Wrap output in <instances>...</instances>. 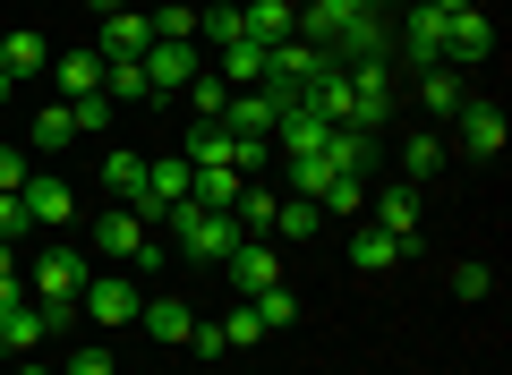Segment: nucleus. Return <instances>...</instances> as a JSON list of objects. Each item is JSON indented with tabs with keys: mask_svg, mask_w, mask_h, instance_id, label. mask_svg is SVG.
<instances>
[{
	"mask_svg": "<svg viewBox=\"0 0 512 375\" xmlns=\"http://www.w3.org/2000/svg\"><path fill=\"white\" fill-rule=\"evenodd\" d=\"M9 103H18V77H9V69H0V111H9Z\"/></svg>",
	"mask_w": 512,
	"mask_h": 375,
	"instance_id": "47",
	"label": "nucleus"
},
{
	"mask_svg": "<svg viewBox=\"0 0 512 375\" xmlns=\"http://www.w3.org/2000/svg\"><path fill=\"white\" fill-rule=\"evenodd\" d=\"M274 94H256V86H239L231 103H222V128H231V137H274Z\"/></svg>",
	"mask_w": 512,
	"mask_h": 375,
	"instance_id": "13",
	"label": "nucleus"
},
{
	"mask_svg": "<svg viewBox=\"0 0 512 375\" xmlns=\"http://www.w3.org/2000/svg\"><path fill=\"white\" fill-rule=\"evenodd\" d=\"M137 69H146V86H154V103H163V94H180L188 77L205 69V52H197V43H146V52H137Z\"/></svg>",
	"mask_w": 512,
	"mask_h": 375,
	"instance_id": "7",
	"label": "nucleus"
},
{
	"mask_svg": "<svg viewBox=\"0 0 512 375\" xmlns=\"http://www.w3.org/2000/svg\"><path fill=\"white\" fill-rule=\"evenodd\" d=\"M163 231L180 239V256H197V265H222V256H231L239 239H248L231 214H214V205H197V197H180V205H171V214H163Z\"/></svg>",
	"mask_w": 512,
	"mask_h": 375,
	"instance_id": "1",
	"label": "nucleus"
},
{
	"mask_svg": "<svg viewBox=\"0 0 512 375\" xmlns=\"http://www.w3.org/2000/svg\"><path fill=\"white\" fill-rule=\"evenodd\" d=\"M26 145L35 154H60V145H77V103H43L35 128H26Z\"/></svg>",
	"mask_w": 512,
	"mask_h": 375,
	"instance_id": "23",
	"label": "nucleus"
},
{
	"mask_svg": "<svg viewBox=\"0 0 512 375\" xmlns=\"http://www.w3.org/2000/svg\"><path fill=\"white\" fill-rule=\"evenodd\" d=\"M419 222H427L419 188H376V231H393V239H402V256H410V239H419Z\"/></svg>",
	"mask_w": 512,
	"mask_h": 375,
	"instance_id": "12",
	"label": "nucleus"
},
{
	"mask_svg": "<svg viewBox=\"0 0 512 375\" xmlns=\"http://www.w3.org/2000/svg\"><path fill=\"white\" fill-rule=\"evenodd\" d=\"M239 18H248L256 43H291L299 35V9H291V0H239Z\"/></svg>",
	"mask_w": 512,
	"mask_h": 375,
	"instance_id": "20",
	"label": "nucleus"
},
{
	"mask_svg": "<svg viewBox=\"0 0 512 375\" xmlns=\"http://www.w3.org/2000/svg\"><path fill=\"white\" fill-rule=\"evenodd\" d=\"M18 197H26V222H43V231H60V222L77 214L69 179H52V171H35V179H26V188H18Z\"/></svg>",
	"mask_w": 512,
	"mask_h": 375,
	"instance_id": "11",
	"label": "nucleus"
},
{
	"mask_svg": "<svg viewBox=\"0 0 512 375\" xmlns=\"http://www.w3.org/2000/svg\"><path fill=\"white\" fill-rule=\"evenodd\" d=\"M256 324H265V333H282V324H299V299H291V282H274V290H256Z\"/></svg>",
	"mask_w": 512,
	"mask_h": 375,
	"instance_id": "35",
	"label": "nucleus"
},
{
	"mask_svg": "<svg viewBox=\"0 0 512 375\" xmlns=\"http://www.w3.org/2000/svg\"><path fill=\"white\" fill-rule=\"evenodd\" d=\"M77 299H86V248H43L35 256V307L43 324H77Z\"/></svg>",
	"mask_w": 512,
	"mask_h": 375,
	"instance_id": "2",
	"label": "nucleus"
},
{
	"mask_svg": "<svg viewBox=\"0 0 512 375\" xmlns=\"http://www.w3.org/2000/svg\"><path fill=\"white\" fill-rule=\"evenodd\" d=\"M137 324H146L154 341H188V333H197V307L163 290V299H146V307H137Z\"/></svg>",
	"mask_w": 512,
	"mask_h": 375,
	"instance_id": "19",
	"label": "nucleus"
},
{
	"mask_svg": "<svg viewBox=\"0 0 512 375\" xmlns=\"http://www.w3.org/2000/svg\"><path fill=\"white\" fill-rule=\"evenodd\" d=\"M461 154H504V111L495 103H461Z\"/></svg>",
	"mask_w": 512,
	"mask_h": 375,
	"instance_id": "16",
	"label": "nucleus"
},
{
	"mask_svg": "<svg viewBox=\"0 0 512 375\" xmlns=\"http://www.w3.org/2000/svg\"><path fill=\"white\" fill-rule=\"evenodd\" d=\"M453 290H461V299H487L495 273H487V265H453Z\"/></svg>",
	"mask_w": 512,
	"mask_h": 375,
	"instance_id": "43",
	"label": "nucleus"
},
{
	"mask_svg": "<svg viewBox=\"0 0 512 375\" xmlns=\"http://www.w3.org/2000/svg\"><path fill=\"white\" fill-rule=\"evenodd\" d=\"M350 265H359V273H393V265H402V239L367 222V231H350Z\"/></svg>",
	"mask_w": 512,
	"mask_h": 375,
	"instance_id": "25",
	"label": "nucleus"
},
{
	"mask_svg": "<svg viewBox=\"0 0 512 375\" xmlns=\"http://www.w3.org/2000/svg\"><path fill=\"white\" fill-rule=\"evenodd\" d=\"M43 333H52V324H43V307H35V299L0 307V350H18V358H26V350H35V341H43Z\"/></svg>",
	"mask_w": 512,
	"mask_h": 375,
	"instance_id": "24",
	"label": "nucleus"
},
{
	"mask_svg": "<svg viewBox=\"0 0 512 375\" xmlns=\"http://www.w3.org/2000/svg\"><path fill=\"white\" fill-rule=\"evenodd\" d=\"M487 52H495L487 9H461V18H453V35H444V60H487Z\"/></svg>",
	"mask_w": 512,
	"mask_h": 375,
	"instance_id": "21",
	"label": "nucleus"
},
{
	"mask_svg": "<svg viewBox=\"0 0 512 375\" xmlns=\"http://www.w3.org/2000/svg\"><path fill=\"white\" fill-rule=\"evenodd\" d=\"M222 341H231V350H248V341H265V324H256V307L239 299L231 316H222Z\"/></svg>",
	"mask_w": 512,
	"mask_h": 375,
	"instance_id": "39",
	"label": "nucleus"
},
{
	"mask_svg": "<svg viewBox=\"0 0 512 375\" xmlns=\"http://www.w3.org/2000/svg\"><path fill=\"white\" fill-rule=\"evenodd\" d=\"M111 111H120L111 94H86V103H77V137H94V128H111Z\"/></svg>",
	"mask_w": 512,
	"mask_h": 375,
	"instance_id": "41",
	"label": "nucleus"
},
{
	"mask_svg": "<svg viewBox=\"0 0 512 375\" xmlns=\"http://www.w3.org/2000/svg\"><path fill=\"white\" fill-rule=\"evenodd\" d=\"M427 9H444V18H461V9H478V0H427Z\"/></svg>",
	"mask_w": 512,
	"mask_h": 375,
	"instance_id": "48",
	"label": "nucleus"
},
{
	"mask_svg": "<svg viewBox=\"0 0 512 375\" xmlns=\"http://www.w3.org/2000/svg\"><path fill=\"white\" fill-rule=\"evenodd\" d=\"M205 9H239V0H205Z\"/></svg>",
	"mask_w": 512,
	"mask_h": 375,
	"instance_id": "49",
	"label": "nucleus"
},
{
	"mask_svg": "<svg viewBox=\"0 0 512 375\" xmlns=\"http://www.w3.org/2000/svg\"><path fill=\"white\" fill-rule=\"evenodd\" d=\"M316 154H325L342 179H367V171H376V137H367V128H333V137L316 145Z\"/></svg>",
	"mask_w": 512,
	"mask_h": 375,
	"instance_id": "15",
	"label": "nucleus"
},
{
	"mask_svg": "<svg viewBox=\"0 0 512 375\" xmlns=\"http://www.w3.org/2000/svg\"><path fill=\"white\" fill-rule=\"evenodd\" d=\"M197 35L214 43V52H231V43H248V18H239V9H205V18H197Z\"/></svg>",
	"mask_w": 512,
	"mask_h": 375,
	"instance_id": "37",
	"label": "nucleus"
},
{
	"mask_svg": "<svg viewBox=\"0 0 512 375\" xmlns=\"http://www.w3.org/2000/svg\"><path fill=\"white\" fill-rule=\"evenodd\" d=\"M180 162H188V171H231V128H222V120H188Z\"/></svg>",
	"mask_w": 512,
	"mask_h": 375,
	"instance_id": "14",
	"label": "nucleus"
},
{
	"mask_svg": "<svg viewBox=\"0 0 512 375\" xmlns=\"http://www.w3.org/2000/svg\"><path fill=\"white\" fill-rule=\"evenodd\" d=\"M146 43H154V18H146V9H111L103 35H94V52H103V60H137Z\"/></svg>",
	"mask_w": 512,
	"mask_h": 375,
	"instance_id": "9",
	"label": "nucleus"
},
{
	"mask_svg": "<svg viewBox=\"0 0 512 375\" xmlns=\"http://www.w3.org/2000/svg\"><path fill=\"white\" fill-rule=\"evenodd\" d=\"M103 188H111L120 205H137V188H146V154H128V145H111V154H103Z\"/></svg>",
	"mask_w": 512,
	"mask_h": 375,
	"instance_id": "27",
	"label": "nucleus"
},
{
	"mask_svg": "<svg viewBox=\"0 0 512 375\" xmlns=\"http://www.w3.org/2000/svg\"><path fill=\"white\" fill-rule=\"evenodd\" d=\"M402 171H410V179H419V188H427V179H436V171H444V137H436V128H419V137H410V145H402Z\"/></svg>",
	"mask_w": 512,
	"mask_h": 375,
	"instance_id": "33",
	"label": "nucleus"
},
{
	"mask_svg": "<svg viewBox=\"0 0 512 375\" xmlns=\"http://www.w3.org/2000/svg\"><path fill=\"white\" fill-rule=\"evenodd\" d=\"M274 188H256V179H248V188H239V205H231V222H239V231H248V239H274Z\"/></svg>",
	"mask_w": 512,
	"mask_h": 375,
	"instance_id": "28",
	"label": "nucleus"
},
{
	"mask_svg": "<svg viewBox=\"0 0 512 375\" xmlns=\"http://www.w3.org/2000/svg\"><path fill=\"white\" fill-rule=\"evenodd\" d=\"M325 137H333V120H316V111H299V103L274 120V145H282V154H316Z\"/></svg>",
	"mask_w": 512,
	"mask_h": 375,
	"instance_id": "22",
	"label": "nucleus"
},
{
	"mask_svg": "<svg viewBox=\"0 0 512 375\" xmlns=\"http://www.w3.org/2000/svg\"><path fill=\"white\" fill-rule=\"evenodd\" d=\"M52 77H60V103H86V94H103V52H60Z\"/></svg>",
	"mask_w": 512,
	"mask_h": 375,
	"instance_id": "18",
	"label": "nucleus"
},
{
	"mask_svg": "<svg viewBox=\"0 0 512 375\" xmlns=\"http://www.w3.org/2000/svg\"><path fill=\"white\" fill-rule=\"evenodd\" d=\"M239 188H248L239 171H197V179H188V197H197V205H214V214H231V205H239Z\"/></svg>",
	"mask_w": 512,
	"mask_h": 375,
	"instance_id": "32",
	"label": "nucleus"
},
{
	"mask_svg": "<svg viewBox=\"0 0 512 375\" xmlns=\"http://www.w3.org/2000/svg\"><path fill=\"white\" fill-rule=\"evenodd\" d=\"M359 9H384V0H308V9H299V43H316V52H325V43L342 35Z\"/></svg>",
	"mask_w": 512,
	"mask_h": 375,
	"instance_id": "10",
	"label": "nucleus"
},
{
	"mask_svg": "<svg viewBox=\"0 0 512 375\" xmlns=\"http://www.w3.org/2000/svg\"><path fill=\"white\" fill-rule=\"evenodd\" d=\"M222 273H231L239 299H256V290H274V282H282V248H274V239H239V248L222 256Z\"/></svg>",
	"mask_w": 512,
	"mask_h": 375,
	"instance_id": "6",
	"label": "nucleus"
},
{
	"mask_svg": "<svg viewBox=\"0 0 512 375\" xmlns=\"http://www.w3.org/2000/svg\"><path fill=\"white\" fill-rule=\"evenodd\" d=\"M308 205H316V214H359V205H367V179H342V171H333Z\"/></svg>",
	"mask_w": 512,
	"mask_h": 375,
	"instance_id": "34",
	"label": "nucleus"
},
{
	"mask_svg": "<svg viewBox=\"0 0 512 375\" xmlns=\"http://www.w3.org/2000/svg\"><path fill=\"white\" fill-rule=\"evenodd\" d=\"M325 179H333V162H325V154H291V197H316Z\"/></svg>",
	"mask_w": 512,
	"mask_h": 375,
	"instance_id": "38",
	"label": "nucleus"
},
{
	"mask_svg": "<svg viewBox=\"0 0 512 375\" xmlns=\"http://www.w3.org/2000/svg\"><path fill=\"white\" fill-rule=\"evenodd\" d=\"M350 128L376 137V120H393V60H350Z\"/></svg>",
	"mask_w": 512,
	"mask_h": 375,
	"instance_id": "3",
	"label": "nucleus"
},
{
	"mask_svg": "<svg viewBox=\"0 0 512 375\" xmlns=\"http://www.w3.org/2000/svg\"><path fill=\"white\" fill-rule=\"evenodd\" d=\"M461 103H470V94H461L453 69H419V111H427V120H453Z\"/></svg>",
	"mask_w": 512,
	"mask_h": 375,
	"instance_id": "26",
	"label": "nucleus"
},
{
	"mask_svg": "<svg viewBox=\"0 0 512 375\" xmlns=\"http://www.w3.org/2000/svg\"><path fill=\"white\" fill-rule=\"evenodd\" d=\"M325 60H342V69L350 60H393V18H384V9H359V18L325 43Z\"/></svg>",
	"mask_w": 512,
	"mask_h": 375,
	"instance_id": "5",
	"label": "nucleus"
},
{
	"mask_svg": "<svg viewBox=\"0 0 512 375\" xmlns=\"http://www.w3.org/2000/svg\"><path fill=\"white\" fill-rule=\"evenodd\" d=\"M86 248H94V256H120V265H154V231H146L137 214H128V205H111V214L94 222V231H86Z\"/></svg>",
	"mask_w": 512,
	"mask_h": 375,
	"instance_id": "4",
	"label": "nucleus"
},
{
	"mask_svg": "<svg viewBox=\"0 0 512 375\" xmlns=\"http://www.w3.org/2000/svg\"><path fill=\"white\" fill-rule=\"evenodd\" d=\"M316 231H325V214H316L308 197H282L274 205V239H282V248H299V239H316Z\"/></svg>",
	"mask_w": 512,
	"mask_h": 375,
	"instance_id": "30",
	"label": "nucleus"
},
{
	"mask_svg": "<svg viewBox=\"0 0 512 375\" xmlns=\"http://www.w3.org/2000/svg\"><path fill=\"white\" fill-rule=\"evenodd\" d=\"M0 69H9V77L26 86V77H43V69H52V43H43L35 26H18V35H0Z\"/></svg>",
	"mask_w": 512,
	"mask_h": 375,
	"instance_id": "17",
	"label": "nucleus"
},
{
	"mask_svg": "<svg viewBox=\"0 0 512 375\" xmlns=\"http://www.w3.org/2000/svg\"><path fill=\"white\" fill-rule=\"evenodd\" d=\"M26 179H35V171H26V145H0V197H18Z\"/></svg>",
	"mask_w": 512,
	"mask_h": 375,
	"instance_id": "40",
	"label": "nucleus"
},
{
	"mask_svg": "<svg viewBox=\"0 0 512 375\" xmlns=\"http://www.w3.org/2000/svg\"><path fill=\"white\" fill-rule=\"evenodd\" d=\"M18 375H43V367H18Z\"/></svg>",
	"mask_w": 512,
	"mask_h": 375,
	"instance_id": "50",
	"label": "nucleus"
},
{
	"mask_svg": "<svg viewBox=\"0 0 512 375\" xmlns=\"http://www.w3.org/2000/svg\"><path fill=\"white\" fill-rule=\"evenodd\" d=\"M120 9H128V0H120Z\"/></svg>",
	"mask_w": 512,
	"mask_h": 375,
	"instance_id": "51",
	"label": "nucleus"
},
{
	"mask_svg": "<svg viewBox=\"0 0 512 375\" xmlns=\"http://www.w3.org/2000/svg\"><path fill=\"white\" fill-rule=\"evenodd\" d=\"M214 77H222V86H231V94H239V86H265V43H256V35H248V43H231Z\"/></svg>",
	"mask_w": 512,
	"mask_h": 375,
	"instance_id": "29",
	"label": "nucleus"
},
{
	"mask_svg": "<svg viewBox=\"0 0 512 375\" xmlns=\"http://www.w3.org/2000/svg\"><path fill=\"white\" fill-rule=\"evenodd\" d=\"M26 231H35V222H26V197H0V239H9V248H18Z\"/></svg>",
	"mask_w": 512,
	"mask_h": 375,
	"instance_id": "42",
	"label": "nucleus"
},
{
	"mask_svg": "<svg viewBox=\"0 0 512 375\" xmlns=\"http://www.w3.org/2000/svg\"><path fill=\"white\" fill-rule=\"evenodd\" d=\"M0 282H18V248L9 239H0Z\"/></svg>",
	"mask_w": 512,
	"mask_h": 375,
	"instance_id": "46",
	"label": "nucleus"
},
{
	"mask_svg": "<svg viewBox=\"0 0 512 375\" xmlns=\"http://www.w3.org/2000/svg\"><path fill=\"white\" fill-rule=\"evenodd\" d=\"M77 307H86L94 324H137V307H146V290L128 282V273H103V282H86V299H77Z\"/></svg>",
	"mask_w": 512,
	"mask_h": 375,
	"instance_id": "8",
	"label": "nucleus"
},
{
	"mask_svg": "<svg viewBox=\"0 0 512 375\" xmlns=\"http://www.w3.org/2000/svg\"><path fill=\"white\" fill-rule=\"evenodd\" d=\"M188 350H197V358H222L231 341H222V324H197V333H188Z\"/></svg>",
	"mask_w": 512,
	"mask_h": 375,
	"instance_id": "45",
	"label": "nucleus"
},
{
	"mask_svg": "<svg viewBox=\"0 0 512 375\" xmlns=\"http://www.w3.org/2000/svg\"><path fill=\"white\" fill-rule=\"evenodd\" d=\"M69 375H111V350H86V341H77V350H69Z\"/></svg>",
	"mask_w": 512,
	"mask_h": 375,
	"instance_id": "44",
	"label": "nucleus"
},
{
	"mask_svg": "<svg viewBox=\"0 0 512 375\" xmlns=\"http://www.w3.org/2000/svg\"><path fill=\"white\" fill-rule=\"evenodd\" d=\"M180 94H188V111H197V120H222V103H231V86H222L214 69H197V77H188Z\"/></svg>",
	"mask_w": 512,
	"mask_h": 375,
	"instance_id": "36",
	"label": "nucleus"
},
{
	"mask_svg": "<svg viewBox=\"0 0 512 375\" xmlns=\"http://www.w3.org/2000/svg\"><path fill=\"white\" fill-rule=\"evenodd\" d=\"M103 94H111V103H154V86H146L137 60H103Z\"/></svg>",
	"mask_w": 512,
	"mask_h": 375,
	"instance_id": "31",
	"label": "nucleus"
}]
</instances>
